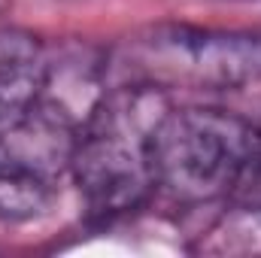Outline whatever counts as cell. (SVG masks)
<instances>
[{"label":"cell","mask_w":261,"mask_h":258,"mask_svg":"<svg viewBox=\"0 0 261 258\" xmlns=\"http://www.w3.org/2000/svg\"><path fill=\"white\" fill-rule=\"evenodd\" d=\"M155 186L176 200H216L258 170V131L225 110H173L155 119L146 140Z\"/></svg>","instance_id":"obj_1"},{"label":"cell","mask_w":261,"mask_h":258,"mask_svg":"<svg viewBox=\"0 0 261 258\" xmlns=\"http://www.w3.org/2000/svg\"><path fill=\"white\" fill-rule=\"evenodd\" d=\"M143 58L155 79L195 88H243L261 82V31H216L170 24L143 40Z\"/></svg>","instance_id":"obj_3"},{"label":"cell","mask_w":261,"mask_h":258,"mask_svg":"<svg viewBox=\"0 0 261 258\" xmlns=\"http://www.w3.org/2000/svg\"><path fill=\"white\" fill-rule=\"evenodd\" d=\"M146 94L130 91L119 104L94 107L82 125L70 173L94 216H122L155 189L146 140L164 107L143 113Z\"/></svg>","instance_id":"obj_2"},{"label":"cell","mask_w":261,"mask_h":258,"mask_svg":"<svg viewBox=\"0 0 261 258\" xmlns=\"http://www.w3.org/2000/svg\"><path fill=\"white\" fill-rule=\"evenodd\" d=\"M255 173L261 176V131H258V170H255Z\"/></svg>","instance_id":"obj_4"}]
</instances>
